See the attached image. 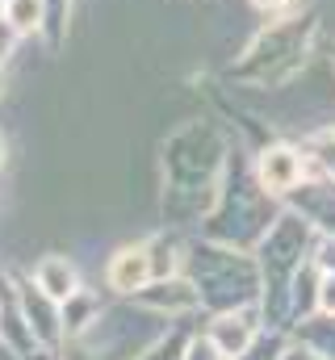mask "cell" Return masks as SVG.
Returning a JSON list of instances; mask_svg holds the SVG:
<instances>
[{
	"label": "cell",
	"instance_id": "obj_1",
	"mask_svg": "<svg viewBox=\"0 0 335 360\" xmlns=\"http://www.w3.org/2000/svg\"><path fill=\"white\" fill-rule=\"evenodd\" d=\"M17 310H21V319H25V327H30V335H34L38 348H55V344L63 340V314H59V302H51L34 281L21 285V293H17Z\"/></svg>",
	"mask_w": 335,
	"mask_h": 360
},
{
	"label": "cell",
	"instance_id": "obj_2",
	"mask_svg": "<svg viewBox=\"0 0 335 360\" xmlns=\"http://www.w3.org/2000/svg\"><path fill=\"white\" fill-rule=\"evenodd\" d=\"M51 302H68L76 289H80V276H76V264L68 260V256H46V260H38V269H34V276H30Z\"/></svg>",
	"mask_w": 335,
	"mask_h": 360
},
{
	"label": "cell",
	"instance_id": "obj_3",
	"mask_svg": "<svg viewBox=\"0 0 335 360\" xmlns=\"http://www.w3.org/2000/svg\"><path fill=\"white\" fill-rule=\"evenodd\" d=\"M251 335H255V323H248L244 314H222L214 327H210V344L222 352V360H235L251 348Z\"/></svg>",
	"mask_w": 335,
	"mask_h": 360
},
{
	"label": "cell",
	"instance_id": "obj_4",
	"mask_svg": "<svg viewBox=\"0 0 335 360\" xmlns=\"http://www.w3.org/2000/svg\"><path fill=\"white\" fill-rule=\"evenodd\" d=\"M151 260H147V252L143 248H126V252H118L113 256V264H109V285L113 289H122V293H134V289H143L147 281H151Z\"/></svg>",
	"mask_w": 335,
	"mask_h": 360
},
{
	"label": "cell",
	"instance_id": "obj_5",
	"mask_svg": "<svg viewBox=\"0 0 335 360\" xmlns=\"http://www.w3.org/2000/svg\"><path fill=\"white\" fill-rule=\"evenodd\" d=\"M293 180H298V160L289 151H272L264 160V184L268 188H289Z\"/></svg>",
	"mask_w": 335,
	"mask_h": 360
},
{
	"label": "cell",
	"instance_id": "obj_6",
	"mask_svg": "<svg viewBox=\"0 0 335 360\" xmlns=\"http://www.w3.org/2000/svg\"><path fill=\"white\" fill-rule=\"evenodd\" d=\"M180 360H222V352H218L210 340H197V344L189 348V356H180Z\"/></svg>",
	"mask_w": 335,
	"mask_h": 360
},
{
	"label": "cell",
	"instance_id": "obj_7",
	"mask_svg": "<svg viewBox=\"0 0 335 360\" xmlns=\"http://www.w3.org/2000/svg\"><path fill=\"white\" fill-rule=\"evenodd\" d=\"M319 302H323V310H327V314H335V276H327V281H323Z\"/></svg>",
	"mask_w": 335,
	"mask_h": 360
},
{
	"label": "cell",
	"instance_id": "obj_8",
	"mask_svg": "<svg viewBox=\"0 0 335 360\" xmlns=\"http://www.w3.org/2000/svg\"><path fill=\"white\" fill-rule=\"evenodd\" d=\"M285 360H323V356H319V352H302V348H298V352H285Z\"/></svg>",
	"mask_w": 335,
	"mask_h": 360
},
{
	"label": "cell",
	"instance_id": "obj_9",
	"mask_svg": "<svg viewBox=\"0 0 335 360\" xmlns=\"http://www.w3.org/2000/svg\"><path fill=\"white\" fill-rule=\"evenodd\" d=\"M0 164H4V139H0Z\"/></svg>",
	"mask_w": 335,
	"mask_h": 360
}]
</instances>
